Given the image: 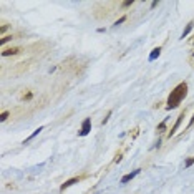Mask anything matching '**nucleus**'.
<instances>
[{
	"label": "nucleus",
	"mask_w": 194,
	"mask_h": 194,
	"mask_svg": "<svg viewBox=\"0 0 194 194\" xmlns=\"http://www.w3.org/2000/svg\"><path fill=\"white\" fill-rule=\"evenodd\" d=\"M90 131H91V118H85L83 123H82V129H80L78 135L86 136V135H90Z\"/></svg>",
	"instance_id": "3"
},
{
	"label": "nucleus",
	"mask_w": 194,
	"mask_h": 194,
	"mask_svg": "<svg viewBox=\"0 0 194 194\" xmlns=\"http://www.w3.org/2000/svg\"><path fill=\"white\" fill-rule=\"evenodd\" d=\"M192 27H194V22H189L188 25H186V28L182 30V33H181V40H184V38L188 37V35H189V32L192 30Z\"/></svg>",
	"instance_id": "7"
},
{
	"label": "nucleus",
	"mask_w": 194,
	"mask_h": 194,
	"mask_svg": "<svg viewBox=\"0 0 194 194\" xmlns=\"http://www.w3.org/2000/svg\"><path fill=\"white\" fill-rule=\"evenodd\" d=\"M7 118H8V111H3L2 116H0V121H5Z\"/></svg>",
	"instance_id": "16"
},
{
	"label": "nucleus",
	"mask_w": 194,
	"mask_h": 194,
	"mask_svg": "<svg viewBox=\"0 0 194 194\" xmlns=\"http://www.w3.org/2000/svg\"><path fill=\"white\" fill-rule=\"evenodd\" d=\"M17 53H20V48H18V47L7 48V50H3V52H2V55H3V56H8V55H17Z\"/></svg>",
	"instance_id": "6"
},
{
	"label": "nucleus",
	"mask_w": 194,
	"mask_h": 194,
	"mask_svg": "<svg viewBox=\"0 0 194 194\" xmlns=\"http://www.w3.org/2000/svg\"><path fill=\"white\" fill-rule=\"evenodd\" d=\"M32 96H33L32 93H27V95H23V96H22V100H32Z\"/></svg>",
	"instance_id": "19"
},
{
	"label": "nucleus",
	"mask_w": 194,
	"mask_h": 194,
	"mask_svg": "<svg viewBox=\"0 0 194 194\" xmlns=\"http://www.w3.org/2000/svg\"><path fill=\"white\" fill-rule=\"evenodd\" d=\"M189 45H191V53H189V63H191V66L194 68V35H192V38H191V42H189Z\"/></svg>",
	"instance_id": "9"
},
{
	"label": "nucleus",
	"mask_w": 194,
	"mask_h": 194,
	"mask_svg": "<svg viewBox=\"0 0 194 194\" xmlns=\"http://www.w3.org/2000/svg\"><path fill=\"white\" fill-rule=\"evenodd\" d=\"M40 131H43V126H38V128H37V129H35V131H33V133H32V135H30V136H28V138H27L25 141H23V144H27V143H30V141H32V139H33V138H35V136H37V135H38V133H40Z\"/></svg>",
	"instance_id": "10"
},
{
	"label": "nucleus",
	"mask_w": 194,
	"mask_h": 194,
	"mask_svg": "<svg viewBox=\"0 0 194 194\" xmlns=\"http://www.w3.org/2000/svg\"><path fill=\"white\" fill-rule=\"evenodd\" d=\"M12 35H8V37H2V40H0V45H2V47H3V45H5L7 43V42H10V40H12Z\"/></svg>",
	"instance_id": "13"
},
{
	"label": "nucleus",
	"mask_w": 194,
	"mask_h": 194,
	"mask_svg": "<svg viewBox=\"0 0 194 194\" xmlns=\"http://www.w3.org/2000/svg\"><path fill=\"white\" fill-rule=\"evenodd\" d=\"M111 110L110 111H108V115H106V118H103V121H101V125H106V121H108V119H110V116H111Z\"/></svg>",
	"instance_id": "15"
},
{
	"label": "nucleus",
	"mask_w": 194,
	"mask_h": 194,
	"mask_svg": "<svg viewBox=\"0 0 194 194\" xmlns=\"http://www.w3.org/2000/svg\"><path fill=\"white\" fill-rule=\"evenodd\" d=\"M192 164H194V156H191V158H188V159L184 161V168H186V169H188V168H191Z\"/></svg>",
	"instance_id": "12"
},
{
	"label": "nucleus",
	"mask_w": 194,
	"mask_h": 194,
	"mask_svg": "<svg viewBox=\"0 0 194 194\" xmlns=\"http://www.w3.org/2000/svg\"><path fill=\"white\" fill-rule=\"evenodd\" d=\"M186 116V108L182 110L181 113H179V116H178V119H176V123H174V126H172L171 129H169V133H168V138H171V136H174V133L179 129V126H181V123H182V118Z\"/></svg>",
	"instance_id": "2"
},
{
	"label": "nucleus",
	"mask_w": 194,
	"mask_h": 194,
	"mask_svg": "<svg viewBox=\"0 0 194 194\" xmlns=\"http://www.w3.org/2000/svg\"><path fill=\"white\" fill-rule=\"evenodd\" d=\"M186 95H188V83L182 82L179 83L178 86L174 88V90L169 93L168 96V103H166V110H174V108H178L179 105H181V101L186 98Z\"/></svg>",
	"instance_id": "1"
},
{
	"label": "nucleus",
	"mask_w": 194,
	"mask_h": 194,
	"mask_svg": "<svg viewBox=\"0 0 194 194\" xmlns=\"http://www.w3.org/2000/svg\"><path fill=\"white\" fill-rule=\"evenodd\" d=\"M139 171H141V169H135V171H133V172H129V174H125V176L121 178V184H126V182H129L131 179H135L136 176L139 174Z\"/></svg>",
	"instance_id": "4"
},
{
	"label": "nucleus",
	"mask_w": 194,
	"mask_h": 194,
	"mask_svg": "<svg viewBox=\"0 0 194 194\" xmlns=\"http://www.w3.org/2000/svg\"><path fill=\"white\" fill-rule=\"evenodd\" d=\"M121 156H123V153H118V154H116V158H115V163H119V161H121Z\"/></svg>",
	"instance_id": "18"
},
{
	"label": "nucleus",
	"mask_w": 194,
	"mask_h": 194,
	"mask_svg": "<svg viewBox=\"0 0 194 194\" xmlns=\"http://www.w3.org/2000/svg\"><path fill=\"white\" fill-rule=\"evenodd\" d=\"M7 28H8V27H7L5 23H3L2 27H0V35H2V37H3V33H5V32H7Z\"/></svg>",
	"instance_id": "17"
},
{
	"label": "nucleus",
	"mask_w": 194,
	"mask_h": 194,
	"mask_svg": "<svg viewBox=\"0 0 194 194\" xmlns=\"http://www.w3.org/2000/svg\"><path fill=\"white\" fill-rule=\"evenodd\" d=\"M80 181V178H72V179H68V181H65V184H62V188H60V191H65V189H68L70 186H73V184H76V182Z\"/></svg>",
	"instance_id": "5"
},
{
	"label": "nucleus",
	"mask_w": 194,
	"mask_h": 194,
	"mask_svg": "<svg viewBox=\"0 0 194 194\" xmlns=\"http://www.w3.org/2000/svg\"><path fill=\"white\" fill-rule=\"evenodd\" d=\"M161 55V47H156V48H153V52L149 53V62H154V60L158 58V56Z\"/></svg>",
	"instance_id": "8"
},
{
	"label": "nucleus",
	"mask_w": 194,
	"mask_h": 194,
	"mask_svg": "<svg viewBox=\"0 0 194 194\" xmlns=\"http://www.w3.org/2000/svg\"><path fill=\"white\" fill-rule=\"evenodd\" d=\"M194 125V115H192V118H191V121H189V125H188V129L191 128V126Z\"/></svg>",
	"instance_id": "21"
},
{
	"label": "nucleus",
	"mask_w": 194,
	"mask_h": 194,
	"mask_svg": "<svg viewBox=\"0 0 194 194\" xmlns=\"http://www.w3.org/2000/svg\"><path fill=\"white\" fill-rule=\"evenodd\" d=\"M121 5H123V7H129V5H133V0H128V2H123Z\"/></svg>",
	"instance_id": "20"
},
{
	"label": "nucleus",
	"mask_w": 194,
	"mask_h": 194,
	"mask_svg": "<svg viewBox=\"0 0 194 194\" xmlns=\"http://www.w3.org/2000/svg\"><path fill=\"white\" fill-rule=\"evenodd\" d=\"M156 131H158V133H164V131H166V119H164L163 123H159V125H158Z\"/></svg>",
	"instance_id": "11"
},
{
	"label": "nucleus",
	"mask_w": 194,
	"mask_h": 194,
	"mask_svg": "<svg viewBox=\"0 0 194 194\" xmlns=\"http://www.w3.org/2000/svg\"><path fill=\"white\" fill-rule=\"evenodd\" d=\"M125 20H126V15H123L119 20H116V22H115V25H113V27H118V25H121V23L125 22Z\"/></svg>",
	"instance_id": "14"
}]
</instances>
